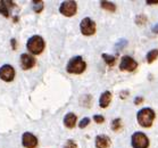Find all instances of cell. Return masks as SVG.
I'll return each instance as SVG.
<instances>
[{
	"mask_svg": "<svg viewBox=\"0 0 158 148\" xmlns=\"http://www.w3.org/2000/svg\"><path fill=\"white\" fill-rule=\"evenodd\" d=\"M131 144L133 148H148L149 139L143 132H134L131 138Z\"/></svg>",
	"mask_w": 158,
	"mask_h": 148,
	"instance_id": "cell-4",
	"label": "cell"
},
{
	"mask_svg": "<svg viewBox=\"0 0 158 148\" xmlns=\"http://www.w3.org/2000/svg\"><path fill=\"white\" fill-rule=\"evenodd\" d=\"M89 123H90V119H89V117H84V119H82L81 121H80L79 128H80V129H84L85 126L89 125Z\"/></svg>",
	"mask_w": 158,
	"mask_h": 148,
	"instance_id": "cell-21",
	"label": "cell"
},
{
	"mask_svg": "<svg viewBox=\"0 0 158 148\" xmlns=\"http://www.w3.org/2000/svg\"><path fill=\"white\" fill-rule=\"evenodd\" d=\"M32 8H33V11H35L36 14H40L41 11H43V1L42 0H33L32 1Z\"/></svg>",
	"mask_w": 158,
	"mask_h": 148,
	"instance_id": "cell-16",
	"label": "cell"
},
{
	"mask_svg": "<svg viewBox=\"0 0 158 148\" xmlns=\"http://www.w3.org/2000/svg\"><path fill=\"white\" fill-rule=\"evenodd\" d=\"M22 144L25 148L38 147V138L31 132H25L22 136Z\"/></svg>",
	"mask_w": 158,
	"mask_h": 148,
	"instance_id": "cell-9",
	"label": "cell"
},
{
	"mask_svg": "<svg viewBox=\"0 0 158 148\" xmlns=\"http://www.w3.org/2000/svg\"><path fill=\"white\" fill-rule=\"evenodd\" d=\"M138 63L134 61V58L131 56H123L119 63V70L125 71V72H133L134 70H137Z\"/></svg>",
	"mask_w": 158,
	"mask_h": 148,
	"instance_id": "cell-7",
	"label": "cell"
},
{
	"mask_svg": "<svg viewBox=\"0 0 158 148\" xmlns=\"http://www.w3.org/2000/svg\"><path fill=\"white\" fill-rule=\"evenodd\" d=\"M142 101H143V98L142 97H135V99H134V104L135 105L142 104Z\"/></svg>",
	"mask_w": 158,
	"mask_h": 148,
	"instance_id": "cell-25",
	"label": "cell"
},
{
	"mask_svg": "<svg viewBox=\"0 0 158 148\" xmlns=\"http://www.w3.org/2000/svg\"><path fill=\"white\" fill-rule=\"evenodd\" d=\"M101 57L102 59L105 61V63L107 64L108 66H114L115 65V61H116V58L115 56H113V55H108V54H102L101 55Z\"/></svg>",
	"mask_w": 158,
	"mask_h": 148,
	"instance_id": "cell-15",
	"label": "cell"
},
{
	"mask_svg": "<svg viewBox=\"0 0 158 148\" xmlns=\"http://www.w3.org/2000/svg\"><path fill=\"white\" fill-rule=\"evenodd\" d=\"M155 116H156V114H155L154 109L148 108V107L142 108L138 112V115H137L138 123L141 126H143V128H150L152 125Z\"/></svg>",
	"mask_w": 158,
	"mask_h": 148,
	"instance_id": "cell-2",
	"label": "cell"
},
{
	"mask_svg": "<svg viewBox=\"0 0 158 148\" xmlns=\"http://www.w3.org/2000/svg\"><path fill=\"white\" fill-rule=\"evenodd\" d=\"M77 11V4L73 0H67L61 2L60 7H59V13L64 15L66 17H72L76 14Z\"/></svg>",
	"mask_w": 158,
	"mask_h": 148,
	"instance_id": "cell-5",
	"label": "cell"
},
{
	"mask_svg": "<svg viewBox=\"0 0 158 148\" xmlns=\"http://www.w3.org/2000/svg\"><path fill=\"white\" fill-rule=\"evenodd\" d=\"M15 78V69L9 64L0 67V79L5 82H11Z\"/></svg>",
	"mask_w": 158,
	"mask_h": 148,
	"instance_id": "cell-8",
	"label": "cell"
},
{
	"mask_svg": "<svg viewBox=\"0 0 158 148\" xmlns=\"http://www.w3.org/2000/svg\"><path fill=\"white\" fill-rule=\"evenodd\" d=\"M158 57V49H152V50H150L149 53L147 54V61L149 63V64H151L152 61L156 59V58Z\"/></svg>",
	"mask_w": 158,
	"mask_h": 148,
	"instance_id": "cell-18",
	"label": "cell"
},
{
	"mask_svg": "<svg viewBox=\"0 0 158 148\" xmlns=\"http://www.w3.org/2000/svg\"><path fill=\"white\" fill-rule=\"evenodd\" d=\"M146 22H147V16L146 15L140 14L135 17V23L138 25H143V24H146Z\"/></svg>",
	"mask_w": 158,
	"mask_h": 148,
	"instance_id": "cell-20",
	"label": "cell"
},
{
	"mask_svg": "<svg viewBox=\"0 0 158 148\" xmlns=\"http://www.w3.org/2000/svg\"><path fill=\"white\" fill-rule=\"evenodd\" d=\"M46 47L44 44V40L42 36H33L27 40V44H26V48L27 50L33 55H40Z\"/></svg>",
	"mask_w": 158,
	"mask_h": 148,
	"instance_id": "cell-3",
	"label": "cell"
},
{
	"mask_svg": "<svg viewBox=\"0 0 158 148\" xmlns=\"http://www.w3.org/2000/svg\"><path fill=\"white\" fill-rule=\"evenodd\" d=\"M110 101H111V94L109 91H105V92L101 94L100 98H99V106H100L101 108H106V107L109 106Z\"/></svg>",
	"mask_w": 158,
	"mask_h": 148,
	"instance_id": "cell-13",
	"label": "cell"
},
{
	"mask_svg": "<svg viewBox=\"0 0 158 148\" xmlns=\"http://www.w3.org/2000/svg\"><path fill=\"white\" fill-rule=\"evenodd\" d=\"M122 128V120L121 119H115L111 121V130L117 132V131L121 130Z\"/></svg>",
	"mask_w": 158,
	"mask_h": 148,
	"instance_id": "cell-19",
	"label": "cell"
},
{
	"mask_svg": "<svg viewBox=\"0 0 158 148\" xmlns=\"http://www.w3.org/2000/svg\"><path fill=\"white\" fill-rule=\"evenodd\" d=\"M19 65L24 71H27V70L32 69L33 66L35 65V58L29 54H22Z\"/></svg>",
	"mask_w": 158,
	"mask_h": 148,
	"instance_id": "cell-10",
	"label": "cell"
},
{
	"mask_svg": "<svg viewBox=\"0 0 158 148\" xmlns=\"http://www.w3.org/2000/svg\"><path fill=\"white\" fill-rule=\"evenodd\" d=\"M64 148H77L76 146V142L72 139H69V140L66 141V144H65Z\"/></svg>",
	"mask_w": 158,
	"mask_h": 148,
	"instance_id": "cell-22",
	"label": "cell"
},
{
	"mask_svg": "<svg viewBox=\"0 0 158 148\" xmlns=\"http://www.w3.org/2000/svg\"><path fill=\"white\" fill-rule=\"evenodd\" d=\"M94 121L96 123H98V124H101V123L105 122V119H104V116H102V115H100V114H97V115L94 116Z\"/></svg>",
	"mask_w": 158,
	"mask_h": 148,
	"instance_id": "cell-23",
	"label": "cell"
},
{
	"mask_svg": "<svg viewBox=\"0 0 158 148\" xmlns=\"http://www.w3.org/2000/svg\"><path fill=\"white\" fill-rule=\"evenodd\" d=\"M110 139L107 136H97L96 138V147L97 148H108L110 146Z\"/></svg>",
	"mask_w": 158,
	"mask_h": 148,
	"instance_id": "cell-12",
	"label": "cell"
},
{
	"mask_svg": "<svg viewBox=\"0 0 158 148\" xmlns=\"http://www.w3.org/2000/svg\"><path fill=\"white\" fill-rule=\"evenodd\" d=\"M152 32L156 33V34H158V23H157V24H155V25L152 26Z\"/></svg>",
	"mask_w": 158,
	"mask_h": 148,
	"instance_id": "cell-27",
	"label": "cell"
},
{
	"mask_svg": "<svg viewBox=\"0 0 158 148\" xmlns=\"http://www.w3.org/2000/svg\"><path fill=\"white\" fill-rule=\"evenodd\" d=\"M10 44H11L13 50H16V49H17V41H16V39H11L10 40Z\"/></svg>",
	"mask_w": 158,
	"mask_h": 148,
	"instance_id": "cell-24",
	"label": "cell"
},
{
	"mask_svg": "<svg viewBox=\"0 0 158 148\" xmlns=\"http://www.w3.org/2000/svg\"><path fill=\"white\" fill-rule=\"evenodd\" d=\"M146 4L147 5H158V0H147Z\"/></svg>",
	"mask_w": 158,
	"mask_h": 148,
	"instance_id": "cell-26",
	"label": "cell"
},
{
	"mask_svg": "<svg viewBox=\"0 0 158 148\" xmlns=\"http://www.w3.org/2000/svg\"><path fill=\"white\" fill-rule=\"evenodd\" d=\"M13 6H15L13 1H8V0L1 1L0 2V14L5 17H9V8L13 7Z\"/></svg>",
	"mask_w": 158,
	"mask_h": 148,
	"instance_id": "cell-14",
	"label": "cell"
},
{
	"mask_svg": "<svg viewBox=\"0 0 158 148\" xmlns=\"http://www.w3.org/2000/svg\"><path fill=\"white\" fill-rule=\"evenodd\" d=\"M100 6H101V8H102V9H106V11H110V13H113V11H116L115 4L109 2V1H100Z\"/></svg>",
	"mask_w": 158,
	"mask_h": 148,
	"instance_id": "cell-17",
	"label": "cell"
},
{
	"mask_svg": "<svg viewBox=\"0 0 158 148\" xmlns=\"http://www.w3.org/2000/svg\"><path fill=\"white\" fill-rule=\"evenodd\" d=\"M80 31L83 36H92L96 33V23L90 17L83 18L80 23Z\"/></svg>",
	"mask_w": 158,
	"mask_h": 148,
	"instance_id": "cell-6",
	"label": "cell"
},
{
	"mask_svg": "<svg viewBox=\"0 0 158 148\" xmlns=\"http://www.w3.org/2000/svg\"><path fill=\"white\" fill-rule=\"evenodd\" d=\"M86 69V63L81 56H74L69 59L66 66V71L71 74H82Z\"/></svg>",
	"mask_w": 158,
	"mask_h": 148,
	"instance_id": "cell-1",
	"label": "cell"
},
{
	"mask_svg": "<svg viewBox=\"0 0 158 148\" xmlns=\"http://www.w3.org/2000/svg\"><path fill=\"white\" fill-rule=\"evenodd\" d=\"M76 120H77V115H75L74 113H67L64 117V125L67 129H73L76 124Z\"/></svg>",
	"mask_w": 158,
	"mask_h": 148,
	"instance_id": "cell-11",
	"label": "cell"
}]
</instances>
